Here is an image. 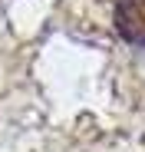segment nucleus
<instances>
[{"label":"nucleus","mask_w":145,"mask_h":152,"mask_svg":"<svg viewBox=\"0 0 145 152\" xmlns=\"http://www.w3.org/2000/svg\"><path fill=\"white\" fill-rule=\"evenodd\" d=\"M115 30L125 43L145 50V0H119L115 4Z\"/></svg>","instance_id":"obj_1"}]
</instances>
